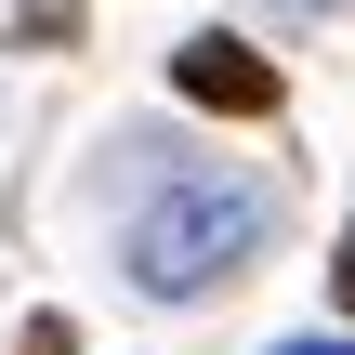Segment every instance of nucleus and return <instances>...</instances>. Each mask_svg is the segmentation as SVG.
Listing matches in <instances>:
<instances>
[{
  "mask_svg": "<svg viewBox=\"0 0 355 355\" xmlns=\"http://www.w3.org/2000/svg\"><path fill=\"white\" fill-rule=\"evenodd\" d=\"M263 355H355L343 329H303V343H263Z\"/></svg>",
  "mask_w": 355,
  "mask_h": 355,
  "instance_id": "20e7f679",
  "label": "nucleus"
},
{
  "mask_svg": "<svg viewBox=\"0 0 355 355\" xmlns=\"http://www.w3.org/2000/svg\"><path fill=\"white\" fill-rule=\"evenodd\" d=\"M263 237H277V184H250V171H184V184H158V198L132 211L119 263H132V290L198 303V290H224Z\"/></svg>",
  "mask_w": 355,
  "mask_h": 355,
  "instance_id": "f257e3e1",
  "label": "nucleus"
},
{
  "mask_svg": "<svg viewBox=\"0 0 355 355\" xmlns=\"http://www.w3.org/2000/svg\"><path fill=\"white\" fill-rule=\"evenodd\" d=\"M329 303L355 316V224H343V250H329Z\"/></svg>",
  "mask_w": 355,
  "mask_h": 355,
  "instance_id": "7ed1b4c3",
  "label": "nucleus"
},
{
  "mask_svg": "<svg viewBox=\"0 0 355 355\" xmlns=\"http://www.w3.org/2000/svg\"><path fill=\"white\" fill-rule=\"evenodd\" d=\"M171 92L184 105H211V119H277V53H250V40H224V26H198L184 53H171Z\"/></svg>",
  "mask_w": 355,
  "mask_h": 355,
  "instance_id": "f03ea898",
  "label": "nucleus"
}]
</instances>
